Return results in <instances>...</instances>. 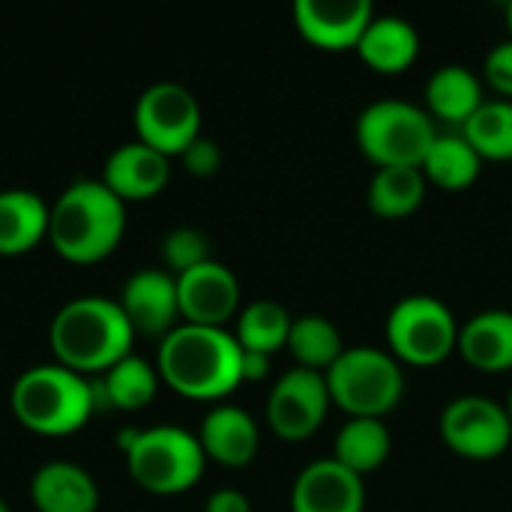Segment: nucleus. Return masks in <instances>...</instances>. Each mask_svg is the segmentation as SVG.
Masks as SVG:
<instances>
[{"label":"nucleus","instance_id":"nucleus-16","mask_svg":"<svg viewBox=\"0 0 512 512\" xmlns=\"http://www.w3.org/2000/svg\"><path fill=\"white\" fill-rule=\"evenodd\" d=\"M171 180V159L141 141L120 144L105 159L102 183L126 204L156 198Z\"/></svg>","mask_w":512,"mask_h":512},{"label":"nucleus","instance_id":"nucleus-17","mask_svg":"<svg viewBox=\"0 0 512 512\" xmlns=\"http://www.w3.org/2000/svg\"><path fill=\"white\" fill-rule=\"evenodd\" d=\"M198 441L207 459L228 468H243L258 453V423L240 405H216L204 414Z\"/></svg>","mask_w":512,"mask_h":512},{"label":"nucleus","instance_id":"nucleus-27","mask_svg":"<svg viewBox=\"0 0 512 512\" xmlns=\"http://www.w3.org/2000/svg\"><path fill=\"white\" fill-rule=\"evenodd\" d=\"M294 318L288 309L276 300H255L240 309L237 318V342L243 351H258V354H273L282 345H288Z\"/></svg>","mask_w":512,"mask_h":512},{"label":"nucleus","instance_id":"nucleus-14","mask_svg":"<svg viewBox=\"0 0 512 512\" xmlns=\"http://www.w3.org/2000/svg\"><path fill=\"white\" fill-rule=\"evenodd\" d=\"M366 486L363 477L342 462L318 459L309 462L291 489V512H363Z\"/></svg>","mask_w":512,"mask_h":512},{"label":"nucleus","instance_id":"nucleus-25","mask_svg":"<svg viewBox=\"0 0 512 512\" xmlns=\"http://www.w3.org/2000/svg\"><path fill=\"white\" fill-rule=\"evenodd\" d=\"M426 174L423 168H378L369 180L366 201L384 219H402L423 204Z\"/></svg>","mask_w":512,"mask_h":512},{"label":"nucleus","instance_id":"nucleus-12","mask_svg":"<svg viewBox=\"0 0 512 512\" xmlns=\"http://www.w3.org/2000/svg\"><path fill=\"white\" fill-rule=\"evenodd\" d=\"M120 309L135 330V336L165 339L180 318V300H177V276L159 267L135 270L120 291Z\"/></svg>","mask_w":512,"mask_h":512},{"label":"nucleus","instance_id":"nucleus-23","mask_svg":"<svg viewBox=\"0 0 512 512\" xmlns=\"http://www.w3.org/2000/svg\"><path fill=\"white\" fill-rule=\"evenodd\" d=\"M159 369L150 366L144 357L138 354H129L123 357L120 363H114L105 378L96 387V402L102 396V402L108 408H117V411H141L153 402L156 390H159Z\"/></svg>","mask_w":512,"mask_h":512},{"label":"nucleus","instance_id":"nucleus-31","mask_svg":"<svg viewBox=\"0 0 512 512\" xmlns=\"http://www.w3.org/2000/svg\"><path fill=\"white\" fill-rule=\"evenodd\" d=\"M180 159H183V168H186L192 177H213V174L219 171V165H222V150H219V144H216L213 138L198 135V138L180 153Z\"/></svg>","mask_w":512,"mask_h":512},{"label":"nucleus","instance_id":"nucleus-33","mask_svg":"<svg viewBox=\"0 0 512 512\" xmlns=\"http://www.w3.org/2000/svg\"><path fill=\"white\" fill-rule=\"evenodd\" d=\"M204 512H252V507H249V498L240 489H216L207 498Z\"/></svg>","mask_w":512,"mask_h":512},{"label":"nucleus","instance_id":"nucleus-7","mask_svg":"<svg viewBox=\"0 0 512 512\" xmlns=\"http://www.w3.org/2000/svg\"><path fill=\"white\" fill-rule=\"evenodd\" d=\"M330 399L351 417H381L390 414L405 390L402 366L393 354L354 345L339 354V360L324 372Z\"/></svg>","mask_w":512,"mask_h":512},{"label":"nucleus","instance_id":"nucleus-2","mask_svg":"<svg viewBox=\"0 0 512 512\" xmlns=\"http://www.w3.org/2000/svg\"><path fill=\"white\" fill-rule=\"evenodd\" d=\"M126 231V204L102 180H75L51 204L48 243L69 264L108 258Z\"/></svg>","mask_w":512,"mask_h":512},{"label":"nucleus","instance_id":"nucleus-19","mask_svg":"<svg viewBox=\"0 0 512 512\" xmlns=\"http://www.w3.org/2000/svg\"><path fill=\"white\" fill-rule=\"evenodd\" d=\"M462 357L483 372L512 369V312L483 309L459 327Z\"/></svg>","mask_w":512,"mask_h":512},{"label":"nucleus","instance_id":"nucleus-9","mask_svg":"<svg viewBox=\"0 0 512 512\" xmlns=\"http://www.w3.org/2000/svg\"><path fill=\"white\" fill-rule=\"evenodd\" d=\"M138 141L171 156H180L201 135V105L189 87L177 81L150 84L135 102Z\"/></svg>","mask_w":512,"mask_h":512},{"label":"nucleus","instance_id":"nucleus-34","mask_svg":"<svg viewBox=\"0 0 512 512\" xmlns=\"http://www.w3.org/2000/svg\"><path fill=\"white\" fill-rule=\"evenodd\" d=\"M270 372V354H258V351H243V363H240V375L243 381H261Z\"/></svg>","mask_w":512,"mask_h":512},{"label":"nucleus","instance_id":"nucleus-13","mask_svg":"<svg viewBox=\"0 0 512 512\" xmlns=\"http://www.w3.org/2000/svg\"><path fill=\"white\" fill-rule=\"evenodd\" d=\"M177 300L186 324L222 327L240 306V282L225 264L210 258L177 276Z\"/></svg>","mask_w":512,"mask_h":512},{"label":"nucleus","instance_id":"nucleus-29","mask_svg":"<svg viewBox=\"0 0 512 512\" xmlns=\"http://www.w3.org/2000/svg\"><path fill=\"white\" fill-rule=\"evenodd\" d=\"M462 126L483 159H512V99H486Z\"/></svg>","mask_w":512,"mask_h":512},{"label":"nucleus","instance_id":"nucleus-26","mask_svg":"<svg viewBox=\"0 0 512 512\" xmlns=\"http://www.w3.org/2000/svg\"><path fill=\"white\" fill-rule=\"evenodd\" d=\"M483 156L465 135H438L423 159V174L444 189H465L477 180Z\"/></svg>","mask_w":512,"mask_h":512},{"label":"nucleus","instance_id":"nucleus-35","mask_svg":"<svg viewBox=\"0 0 512 512\" xmlns=\"http://www.w3.org/2000/svg\"><path fill=\"white\" fill-rule=\"evenodd\" d=\"M507 27H510V33H512V0L507 3Z\"/></svg>","mask_w":512,"mask_h":512},{"label":"nucleus","instance_id":"nucleus-32","mask_svg":"<svg viewBox=\"0 0 512 512\" xmlns=\"http://www.w3.org/2000/svg\"><path fill=\"white\" fill-rule=\"evenodd\" d=\"M483 72L489 78V84L504 93V99L512 96V39L507 42H498L489 54H486V63H483Z\"/></svg>","mask_w":512,"mask_h":512},{"label":"nucleus","instance_id":"nucleus-8","mask_svg":"<svg viewBox=\"0 0 512 512\" xmlns=\"http://www.w3.org/2000/svg\"><path fill=\"white\" fill-rule=\"evenodd\" d=\"M387 339L399 360L435 366L459 345V324L444 300L408 294L387 315Z\"/></svg>","mask_w":512,"mask_h":512},{"label":"nucleus","instance_id":"nucleus-10","mask_svg":"<svg viewBox=\"0 0 512 512\" xmlns=\"http://www.w3.org/2000/svg\"><path fill=\"white\" fill-rule=\"evenodd\" d=\"M441 435L465 459H495L512 441L510 411L489 396H456L441 411Z\"/></svg>","mask_w":512,"mask_h":512},{"label":"nucleus","instance_id":"nucleus-1","mask_svg":"<svg viewBox=\"0 0 512 512\" xmlns=\"http://www.w3.org/2000/svg\"><path fill=\"white\" fill-rule=\"evenodd\" d=\"M243 348L225 327L177 324L159 339V378L186 399H222L243 384Z\"/></svg>","mask_w":512,"mask_h":512},{"label":"nucleus","instance_id":"nucleus-28","mask_svg":"<svg viewBox=\"0 0 512 512\" xmlns=\"http://www.w3.org/2000/svg\"><path fill=\"white\" fill-rule=\"evenodd\" d=\"M288 348L297 357V366L315 369V372H327L339 360V354L345 351L339 327L324 315H300V318H294Z\"/></svg>","mask_w":512,"mask_h":512},{"label":"nucleus","instance_id":"nucleus-18","mask_svg":"<svg viewBox=\"0 0 512 512\" xmlns=\"http://www.w3.org/2000/svg\"><path fill=\"white\" fill-rule=\"evenodd\" d=\"M30 501L39 512H96L99 486L75 462H45L30 480Z\"/></svg>","mask_w":512,"mask_h":512},{"label":"nucleus","instance_id":"nucleus-22","mask_svg":"<svg viewBox=\"0 0 512 512\" xmlns=\"http://www.w3.org/2000/svg\"><path fill=\"white\" fill-rule=\"evenodd\" d=\"M426 102L435 117L465 123L486 102V96H483V84H480L477 72H471L468 66H459V63H447L429 75Z\"/></svg>","mask_w":512,"mask_h":512},{"label":"nucleus","instance_id":"nucleus-30","mask_svg":"<svg viewBox=\"0 0 512 512\" xmlns=\"http://www.w3.org/2000/svg\"><path fill=\"white\" fill-rule=\"evenodd\" d=\"M162 261L168 267L171 276H180L204 261H210V243H207V234L192 228V225H180V228H171L165 237H162Z\"/></svg>","mask_w":512,"mask_h":512},{"label":"nucleus","instance_id":"nucleus-11","mask_svg":"<svg viewBox=\"0 0 512 512\" xmlns=\"http://www.w3.org/2000/svg\"><path fill=\"white\" fill-rule=\"evenodd\" d=\"M330 387L324 372L294 366L267 396V423L285 441H303L321 429L330 408Z\"/></svg>","mask_w":512,"mask_h":512},{"label":"nucleus","instance_id":"nucleus-6","mask_svg":"<svg viewBox=\"0 0 512 512\" xmlns=\"http://www.w3.org/2000/svg\"><path fill=\"white\" fill-rule=\"evenodd\" d=\"M207 456L198 441L183 426H150L138 429L126 447L129 477L153 495H177L192 489L204 474Z\"/></svg>","mask_w":512,"mask_h":512},{"label":"nucleus","instance_id":"nucleus-21","mask_svg":"<svg viewBox=\"0 0 512 512\" xmlns=\"http://www.w3.org/2000/svg\"><path fill=\"white\" fill-rule=\"evenodd\" d=\"M420 51L417 27L402 15H375L357 42V54L378 72H399Z\"/></svg>","mask_w":512,"mask_h":512},{"label":"nucleus","instance_id":"nucleus-20","mask_svg":"<svg viewBox=\"0 0 512 512\" xmlns=\"http://www.w3.org/2000/svg\"><path fill=\"white\" fill-rule=\"evenodd\" d=\"M51 204L33 189H0V255H24L48 240Z\"/></svg>","mask_w":512,"mask_h":512},{"label":"nucleus","instance_id":"nucleus-3","mask_svg":"<svg viewBox=\"0 0 512 512\" xmlns=\"http://www.w3.org/2000/svg\"><path fill=\"white\" fill-rule=\"evenodd\" d=\"M54 363L87 375L108 372L132 354L135 330L111 297H75L63 303L48 327Z\"/></svg>","mask_w":512,"mask_h":512},{"label":"nucleus","instance_id":"nucleus-37","mask_svg":"<svg viewBox=\"0 0 512 512\" xmlns=\"http://www.w3.org/2000/svg\"><path fill=\"white\" fill-rule=\"evenodd\" d=\"M0 512H9V507H6V501L0 498Z\"/></svg>","mask_w":512,"mask_h":512},{"label":"nucleus","instance_id":"nucleus-5","mask_svg":"<svg viewBox=\"0 0 512 512\" xmlns=\"http://www.w3.org/2000/svg\"><path fill=\"white\" fill-rule=\"evenodd\" d=\"M435 138V120L408 99H375L357 117V144L378 168H420Z\"/></svg>","mask_w":512,"mask_h":512},{"label":"nucleus","instance_id":"nucleus-24","mask_svg":"<svg viewBox=\"0 0 512 512\" xmlns=\"http://www.w3.org/2000/svg\"><path fill=\"white\" fill-rule=\"evenodd\" d=\"M393 438L381 417H351L333 441V459L354 474H369L390 456Z\"/></svg>","mask_w":512,"mask_h":512},{"label":"nucleus","instance_id":"nucleus-36","mask_svg":"<svg viewBox=\"0 0 512 512\" xmlns=\"http://www.w3.org/2000/svg\"><path fill=\"white\" fill-rule=\"evenodd\" d=\"M507 411H510V420H512V390H510V399H507Z\"/></svg>","mask_w":512,"mask_h":512},{"label":"nucleus","instance_id":"nucleus-4","mask_svg":"<svg viewBox=\"0 0 512 512\" xmlns=\"http://www.w3.org/2000/svg\"><path fill=\"white\" fill-rule=\"evenodd\" d=\"M96 405V387L60 363L24 369L9 390L15 420L42 438L75 435L93 417Z\"/></svg>","mask_w":512,"mask_h":512},{"label":"nucleus","instance_id":"nucleus-15","mask_svg":"<svg viewBox=\"0 0 512 512\" xmlns=\"http://www.w3.org/2000/svg\"><path fill=\"white\" fill-rule=\"evenodd\" d=\"M372 18L375 9L369 0H297L294 3L297 30L309 42L330 51L357 48Z\"/></svg>","mask_w":512,"mask_h":512}]
</instances>
